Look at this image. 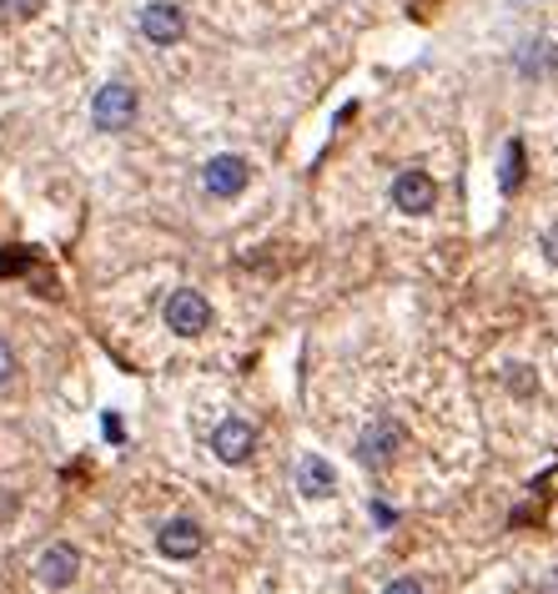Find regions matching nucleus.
<instances>
[{
  "label": "nucleus",
  "mask_w": 558,
  "mask_h": 594,
  "mask_svg": "<svg viewBox=\"0 0 558 594\" xmlns=\"http://www.w3.org/2000/svg\"><path fill=\"white\" fill-rule=\"evenodd\" d=\"M92 121H96V132H126L131 121H136V92H131L126 81L101 86L92 101Z\"/></svg>",
  "instance_id": "f257e3e1"
},
{
  "label": "nucleus",
  "mask_w": 558,
  "mask_h": 594,
  "mask_svg": "<svg viewBox=\"0 0 558 594\" xmlns=\"http://www.w3.org/2000/svg\"><path fill=\"white\" fill-rule=\"evenodd\" d=\"M252 182V161L236 157V151H221V157H211L207 167H202V186H207L211 197H242Z\"/></svg>",
  "instance_id": "f03ea898"
},
{
  "label": "nucleus",
  "mask_w": 558,
  "mask_h": 594,
  "mask_svg": "<svg viewBox=\"0 0 558 594\" xmlns=\"http://www.w3.org/2000/svg\"><path fill=\"white\" fill-rule=\"evenodd\" d=\"M167 328L177 332V338H196V332H207L211 328V303L196 288H177L167 298Z\"/></svg>",
  "instance_id": "7ed1b4c3"
},
{
  "label": "nucleus",
  "mask_w": 558,
  "mask_h": 594,
  "mask_svg": "<svg viewBox=\"0 0 558 594\" xmlns=\"http://www.w3.org/2000/svg\"><path fill=\"white\" fill-rule=\"evenodd\" d=\"M252 449H257V428H252L247 419H221L217 428H211V453H217L221 463H247Z\"/></svg>",
  "instance_id": "20e7f679"
},
{
  "label": "nucleus",
  "mask_w": 558,
  "mask_h": 594,
  "mask_svg": "<svg viewBox=\"0 0 558 594\" xmlns=\"http://www.w3.org/2000/svg\"><path fill=\"white\" fill-rule=\"evenodd\" d=\"M433 202H438V182H433L428 172H417V167L398 172V182H392V207L408 211V217H423V211H433Z\"/></svg>",
  "instance_id": "39448f33"
},
{
  "label": "nucleus",
  "mask_w": 558,
  "mask_h": 594,
  "mask_svg": "<svg viewBox=\"0 0 558 594\" xmlns=\"http://www.w3.org/2000/svg\"><path fill=\"white\" fill-rule=\"evenodd\" d=\"M403 438H408L403 423L383 413V419H373V423L363 428V438H357V459H363V463H388L392 453L403 449Z\"/></svg>",
  "instance_id": "423d86ee"
},
{
  "label": "nucleus",
  "mask_w": 558,
  "mask_h": 594,
  "mask_svg": "<svg viewBox=\"0 0 558 594\" xmlns=\"http://www.w3.org/2000/svg\"><path fill=\"white\" fill-rule=\"evenodd\" d=\"M142 36L151 40V46H177V40L186 36L182 5H171V0H151V5L142 11Z\"/></svg>",
  "instance_id": "0eeeda50"
},
{
  "label": "nucleus",
  "mask_w": 558,
  "mask_h": 594,
  "mask_svg": "<svg viewBox=\"0 0 558 594\" xmlns=\"http://www.w3.org/2000/svg\"><path fill=\"white\" fill-rule=\"evenodd\" d=\"M202 524H196V519H167V524H161V534H156V549H161V555L167 559H196L202 555Z\"/></svg>",
  "instance_id": "6e6552de"
},
{
  "label": "nucleus",
  "mask_w": 558,
  "mask_h": 594,
  "mask_svg": "<svg viewBox=\"0 0 558 594\" xmlns=\"http://www.w3.org/2000/svg\"><path fill=\"white\" fill-rule=\"evenodd\" d=\"M338 489V474H332V463L323 453H302L298 459V494L302 499H332Z\"/></svg>",
  "instance_id": "1a4fd4ad"
},
{
  "label": "nucleus",
  "mask_w": 558,
  "mask_h": 594,
  "mask_svg": "<svg viewBox=\"0 0 558 594\" xmlns=\"http://www.w3.org/2000/svg\"><path fill=\"white\" fill-rule=\"evenodd\" d=\"M76 569H81V555L71 549V544H51V549L36 559L40 584H51V590H65V584L76 580Z\"/></svg>",
  "instance_id": "9d476101"
},
{
  "label": "nucleus",
  "mask_w": 558,
  "mask_h": 594,
  "mask_svg": "<svg viewBox=\"0 0 558 594\" xmlns=\"http://www.w3.org/2000/svg\"><path fill=\"white\" fill-rule=\"evenodd\" d=\"M519 177H523V146L508 142V167H504V192H519Z\"/></svg>",
  "instance_id": "9b49d317"
},
{
  "label": "nucleus",
  "mask_w": 558,
  "mask_h": 594,
  "mask_svg": "<svg viewBox=\"0 0 558 594\" xmlns=\"http://www.w3.org/2000/svg\"><path fill=\"white\" fill-rule=\"evenodd\" d=\"M21 267H31V252L26 247H5V257H0V278H11V272H21Z\"/></svg>",
  "instance_id": "f8f14e48"
},
{
  "label": "nucleus",
  "mask_w": 558,
  "mask_h": 594,
  "mask_svg": "<svg viewBox=\"0 0 558 594\" xmlns=\"http://www.w3.org/2000/svg\"><path fill=\"white\" fill-rule=\"evenodd\" d=\"M11 373H15V353H11V343L0 338V388L11 384Z\"/></svg>",
  "instance_id": "ddd939ff"
},
{
  "label": "nucleus",
  "mask_w": 558,
  "mask_h": 594,
  "mask_svg": "<svg viewBox=\"0 0 558 594\" xmlns=\"http://www.w3.org/2000/svg\"><path fill=\"white\" fill-rule=\"evenodd\" d=\"M0 11H5V15H36L40 0H0Z\"/></svg>",
  "instance_id": "4468645a"
},
{
  "label": "nucleus",
  "mask_w": 558,
  "mask_h": 594,
  "mask_svg": "<svg viewBox=\"0 0 558 594\" xmlns=\"http://www.w3.org/2000/svg\"><path fill=\"white\" fill-rule=\"evenodd\" d=\"M383 594H423V584H417V580H392Z\"/></svg>",
  "instance_id": "2eb2a0df"
},
{
  "label": "nucleus",
  "mask_w": 558,
  "mask_h": 594,
  "mask_svg": "<svg viewBox=\"0 0 558 594\" xmlns=\"http://www.w3.org/2000/svg\"><path fill=\"white\" fill-rule=\"evenodd\" d=\"M544 252H548V263H558V227L544 232Z\"/></svg>",
  "instance_id": "dca6fc26"
}]
</instances>
